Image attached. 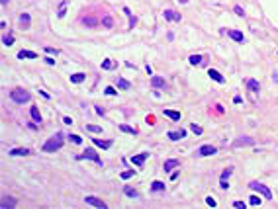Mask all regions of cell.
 Returning a JSON list of instances; mask_svg holds the SVG:
<instances>
[{
  "mask_svg": "<svg viewBox=\"0 0 278 209\" xmlns=\"http://www.w3.org/2000/svg\"><path fill=\"white\" fill-rule=\"evenodd\" d=\"M63 145H65V133L57 131L55 135H51L49 139H47L45 143H43L41 150H45V153H55V150H59Z\"/></svg>",
  "mask_w": 278,
  "mask_h": 209,
  "instance_id": "cell-1",
  "label": "cell"
},
{
  "mask_svg": "<svg viewBox=\"0 0 278 209\" xmlns=\"http://www.w3.org/2000/svg\"><path fill=\"white\" fill-rule=\"evenodd\" d=\"M30 92L27 90H24V88H14L12 92H10V100L14 104H27L30 102Z\"/></svg>",
  "mask_w": 278,
  "mask_h": 209,
  "instance_id": "cell-2",
  "label": "cell"
},
{
  "mask_svg": "<svg viewBox=\"0 0 278 209\" xmlns=\"http://www.w3.org/2000/svg\"><path fill=\"white\" fill-rule=\"evenodd\" d=\"M249 188L255 190L257 193H261L265 199H272V193H270V190L266 188L265 184H261V182H249Z\"/></svg>",
  "mask_w": 278,
  "mask_h": 209,
  "instance_id": "cell-3",
  "label": "cell"
},
{
  "mask_svg": "<svg viewBox=\"0 0 278 209\" xmlns=\"http://www.w3.org/2000/svg\"><path fill=\"white\" fill-rule=\"evenodd\" d=\"M77 158H78V160H82V158H86V160H92V162H96L98 166H102V158H100V154H98L94 149H86L84 153H82V154H78Z\"/></svg>",
  "mask_w": 278,
  "mask_h": 209,
  "instance_id": "cell-4",
  "label": "cell"
},
{
  "mask_svg": "<svg viewBox=\"0 0 278 209\" xmlns=\"http://www.w3.org/2000/svg\"><path fill=\"white\" fill-rule=\"evenodd\" d=\"M84 203L86 205H92V207H98V209H106V201H102L100 197H94V196H86L84 197Z\"/></svg>",
  "mask_w": 278,
  "mask_h": 209,
  "instance_id": "cell-5",
  "label": "cell"
},
{
  "mask_svg": "<svg viewBox=\"0 0 278 209\" xmlns=\"http://www.w3.org/2000/svg\"><path fill=\"white\" fill-rule=\"evenodd\" d=\"M249 145H255V139L253 137H239V139L233 141V147L239 149V147H249Z\"/></svg>",
  "mask_w": 278,
  "mask_h": 209,
  "instance_id": "cell-6",
  "label": "cell"
},
{
  "mask_svg": "<svg viewBox=\"0 0 278 209\" xmlns=\"http://www.w3.org/2000/svg\"><path fill=\"white\" fill-rule=\"evenodd\" d=\"M217 153V149L214 147V145H202L200 149H198V154L200 156H214Z\"/></svg>",
  "mask_w": 278,
  "mask_h": 209,
  "instance_id": "cell-7",
  "label": "cell"
},
{
  "mask_svg": "<svg viewBox=\"0 0 278 209\" xmlns=\"http://www.w3.org/2000/svg\"><path fill=\"white\" fill-rule=\"evenodd\" d=\"M163 16H165L166 21H180V20H182V18H180V14H178V12H174V10H171V8H166V10L163 12Z\"/></svg>",
  "mask_w": 278,
  "mask_h": 209,
  "instance_id": "cell-8",
  "label": "cell"
},
{
  "mask_svg": "<svg viewBox=\"0 0 278 209\" xmlns=\"http://www.w3.org/2000/svg\"><path fill=\"white\" fill-rule=\"evenodd\" d=\"M16 205H18V201L14 199V197H10V196H4L2 201H0V207H2V209H12V207H16Z\"/></svg>",
  "mask_w": 278,
  "mask_h": 209,
  "instance_id": "cell-9",
  "label": "cell"
},
{
  "mask_svg": "<svg viewBox=\"0 0 278 209\" xmlns=\"http://www.w3.org/2000/svg\"><path fill=\"white\" fill-rule=\"evenodd\" d=\"M149 158V153H141V154H135L131 156V164H135V166H143V162Z\"/></svg>",
  "mask_w": 278,
  "mask_h": 209,
  "instance_id": "cell-10",
  "label": "cell"
},
{
  "mask_svg": "<svg viewBox=\"0 0 278 209\" xmlns=\"http://www.w3.org/2000/svg\"><path fill=\"white\" fill-rule=\"evenodd\" d=\"M225 33H227L233 41H237V43H245V35L241 33V31H237V30H227Z\"/></svg>",
  "mask_w": 278,
  "mask_h": 209,
  "instance_id": "cell-11",
  "label": "cell"
},
{
  "mask_svg": "<svg viewBox=\"0 0 278 209\" xmlns=\"http://www.w3.org/2000/svg\"><path fill=\"white\" fill-rule=\"evenodd\" d=\"M176 166H180V160H176V158H169V160H165V164H163L165 172H172Z\"/></svg>",
  "mask_w": 278,
  "mask_h": 209,
  "instance_id": "cell-12",
  "label": "cell"
},
{
  "mask_svg": "<svg viewBox=\"0 0 278 209\" xmlns=\"http://www.w3.org/2000/svg\"><path fill=\"white\" fill-rule=\"evenodd\" d=\"M233 174V168L229 166V168H225L223 172H221V182H219V186H221V188L225 190V188H227V186H229V182H227V178Z\"/></svg>",
  "mask_w": 278,
  "mask_h": 209,
  "instance_id": "cell-13",
  "label": "cell"
},
{
  "mask_svg": "<svg viewBox=\"0 0 278 209\" xmlns=\"http://www.w3.org/2000/svg\"><path fill=\"white\" fill-rule=\"evenodd\" d=\"M37 53L35 51H30V49H22V51L18 53V59H37Z\"/></svg>",
  "mask_w": 278,
  "mask_h": 209,
  "instance_id": "cell-14",
  "label": "cell"
},
{
  "mask_svg": "<svg viewBox=\"0 0 278 209\" xmlns=\"http://www.w3.org/2000/svg\"><path fill=\"white\" fill-rule=\"evenodd\" d=\"M166 86V80L161 76H151V88H165Z\"/></svg>",
  "mask_w": 278,
  "mask_h": 209,
  "instance_id": "cell-15",
  "label": "cell"
},
{
  "mask_svg": "<svg viewBox=\"0 0 278 209\" xmlns=\"http://www.w3.org/2000/svg\"><path fill=\"white\" fill-rule=\"evenodd\" d=\"M245 86H247L251 92H259V90H261V84H259V80H255V78H247V80H245Z\"/></svg>",
  "mask_w": 278,
  "mask_h": 209,
  "instance_id": "cell-16",
  "label": "cell"
},
{
  "mask_svg": "<svg viewBox=\"0 0 278 209\" xmlns=\"http://www.w3.org/2000/svg\"><path fill=\"white\" fill-rule=\"evenodd\" d=\"M208 76L211 78V80H216V82H219V84H223V82H225V78H223L221 74H219V73H217V70H216V69H210V70H208Z\"/></svg>",
  "mask_w": 278,
  "mask_h": 209,
  "instance_id": "cell-17",
  "label": "cell"
},
{
  "mask_svg": "<svg viewBox=\"0 0 278 209\" xmlns=\"http://www.w3.org/2000/svg\"><path fill=\"white\" fill-rule=\"evenodd\" d=\"M30 153H32L30 149H12V150H8L10 156H27Z\"/></svg>",
  "mask_w": 278,
  "mask_h": 209,
  "instance_id": "cell-18",
  "label": "cell"
},
{
  "mask_svg": "<svg viewBox=\"0 0 278 209\" xmlns=\"http://www.w3.org/2000/svg\"><path fill=\"white\" fill-rule=\"evenodd\" d=\"M182 137H186V131L184 129H180V131H169V139L171 141H178Z\"/></svg>",
  "mask_w": 278,
  "mask_h": 209,
  "instance_id": "cell-19",
  "label": "cell"
},
{
  "mask_svg": "<svg viewBox=\"0 0 278 209\" xmlns=\"http://www.w3.org/2000/svg\"><path fill=\"white\" fill-rule=\"evenodd\" d=\"M30 115H32V119L35 121V123H41V113H39V110H37V106H32Z\"/></svg>",
  "mask_w": 278,
  "mask_h": 209,
  "instance_id": "cell-20",
  "label": "cell"
},
{
  "mask_svg": "<svg viewBox=\"0 0 278 209\" xmlns=\"http://www.w3.org/2000/svg\"><path fill=\"white\" fill-rule=\"evenodd\" d=\"M92 143H94V145H96L98 149H110V147H112V141H102V139H92Z\"/></svg>",
  "mask_w": 278,
  "mask_h": 209,
  "instance_id": "cell-21",
  "label": "cell"
},
{
  "mask_svg": "<svg viewBox=\"0 0 278 209\" xmlns=\"http://www.w3.org/2000/svg\"><path fill=\"white\" fill-rule=\"evenodd\" d=\"M123 14H126V16L129 18V27H133V26L137 24V18L133 16V14H131V10L127 8V6H123Z\"/></svg>",
  "mask_w": 278,
  "mask_h": 209,
  "instance_id": "cell-22",
  "label": "cell"
},
{
  "mask_svg": "<svg viewBox=\"0 0 278 209\" xmlns=\"http://www.w3.org/2000/svg\"><path fill=\"white\" fill-rule=\"evenodd\" d=\"M166 117H171L172 121H180V112H174V110H165L163 112Z\"/></svg>",
  "mask_w": 278,
  "mask_h": 209,
  "instance_id": "cell-23",
  "label": "cell"
},
{
  "mask_svg": "<svg viewBox=\"0 0 278 209\" xmlns=\"http://www.w3.org/2000/svg\"><path fill=\"white\" fill-rule=\"evenodd\" d=\"M151 192H165V182H161V180H155V182L151 184Z\"/></svg>",
  "mask_w": 278,
  "mask_h": 209,
  "instance_id": "cell-24",
  "label": "cell"
},
{
  "mask_svg": "<svg viewBox=\"0 0 278 209\" xmlns=\"http://www.w3.org/2000/svg\"><path fill=\"white\" fill-rule=\"evenodd\" d=\"M116 67H118V64H116V61H112V59H104V61H102V69H104V70H112Z\"/></svg>",
  "mask_w": 278,
  "mask_h": 209,
  "instance_id": "cell-25",
  "label": "cell"
},
{
  "mask_svg": "<svg viewBox=\"0 0 278 209\" xmlns=\"http://www.w3.org/2000/svg\"><path fill=\"white\" fill-rule=\"evenodd\" d=\"M116 84H118V88H122V90H129V88H131V84L126 80V78H122V76H118Z\"/></svg>",
  "mask_w": 278,
  "mask_h": 209,
  "instance_id": "cell-26",
  "label": "cell"
},
{
  "mask_svg": "<svg viewBox=\"0 0 278 209\" xmlns=\"http://www.w3.org/2000/svg\"><path fill=\"white\" fill-rule=\"evenodd\" d=\"M84 78H86L84 73H77V74H71V82H72V84H78V82H82Z\"/></svg>",
  "mask_w": 278,
  "mask_h": 209,
  "instance_id": "cell-27",
  "label": "cell"
},
{
  "mask_svg": "<svg viewBox=\"0 0 278 209\" xmlns=\"http://www.w3.org/2000/svg\"><path fill=\"white\" fill-rule=\"evenodd\" d=\"M120 131L129 133V135H137V129H135V127H129V125H126V123H122V125H120Z\"/></svg>",
  "mask_w": 278,
  "mask_h": 209,
  "instance_id": "cell-28",
  "label": "cell"
},
{
  "mask_svg": "<svg viewBox=\"0 0 278 209\" xmlns=\"http://www.w3.org/2000/svg\"><path fill=\"white\" fill-rule=\"evenodd\" d=\"M123 193H126L127 197H133V199H135V197H139V193H137L133 188H131V186H126V188H123Z\"/></svg>",
  "mask_w": 278,
  "mask_h": 209,
  "instance_id": "cell-29",
  "label": "cell"
},
{
  "mask_svg": "<svg viewBox=\"0 0 278 209\" xmlns=\"http://www.w3.org/2000/svg\"><path fill=\"white\" fill-rule=\"evenodd\" d=\"M20 24L22 27H30V14H20Z\"/></svg>",
  "mask_w": 278,
  "mask_h": 209,
  "instance_id": "cell-30",
  "label": "cell"
},
{
  "mask_svg": "<svg viewBox=\"0 0 278 209\" xmlns=\"http://www.w3.org/2000/svg\"><path fill=\"white\" fill-rule=\"evenodd\" d=\"M190 64H194V67H198V64H202L204 63V59H202V55H192V57H190Z\"/></svg>",
  "mask_w": 278,
  "mask_h": 209,
  "instance_id": "cell-31",
  "label": "cell"
},
{
  "mask_svg": "<svg viewBox=\"0 0 278 209\" xmlns=\"http://www.w3.org/2000/svg\"><path fill=\"white\" fill-rule=\"evenodd\" d=\"M102 26H104V27H112L114 26V18L108 16V14H106V16H102Z\"/></svg>",
  "mask_w": 278,
  "mask_h": 209,
  "instance_id": "cell-32",
  "label": "cell"
},
{
  "mask_svg": "<svg viewBox=\"0 0 278 209\" xmlns=\"http://www.w3.org/2000/svg\"><path fill=\"white\" fill-rule=\"evenodd\" d=\"M2 43H4L6 47H10L12 43H14V35H12V33H6V35H2Z\"/></svg>",
  "mask_w": 278,
  "mask_h": 209,
  "instance_id": "cell-33",
  "label": "cell"
},
{
  "mask_svg": "<svg viewBox=\"0 0 278 209\" xmlns=\"http://www.w3.org/2000/svg\"><path fill=\"white\" fill-rule=\"evenodd\" d=\"M65 14H67V2H61L59 10H57V16H59V18H63Z\"/></svg>",
  "mask_w": 278,
  "mask_h": 209,
  "instance_id": "cell-34",
  "label": "cell"
},
{
  "mask_svg": "<svg viewBox=\"0 0 278 209\" xmlns=\"http://www.w3.org/2000/svg\"><path fill=\"white\" fill-rule=\"evenodd\" d=\"M133 176H135V172H133V170H126V172H122V174H120L122 180H129V178H133Z\"/></svg>",
  "mask_w": 278,
  "mask_h": 209,
  "instance_id": "cell-35",
  "label": "cell"
},
{
  "mask_svg": "<svg viewBox=\"0 0 278 209\" xmlns=\"http://www.w3.org/2000/svg\"><path fill=\"white\" fill-rule=\"evenodd\" d=\"M69 141L72 143V145H80V143H82V139H80L78 135H72V133L69 135Z\"/></svg>",
  "mask_w": 278,
  "mask_h": 209,
  "instance_id": "cell-36",
  "label": "cell"
},
{
  "mask_svg": "<svg viewBox=\"0 0 278 209\" xmlns=\"http://www.w3.org/2000/svg\"><path fill=\"white\" fill-rule=\"evenodd\" d=\"M86 131H90V133H102V127L100 125H86Z\"/></svg>",
  "mask_w": 278,
  "mask_h": 209,
  "instance_id": "cell-37",
  "label": "cell"
},
{
  "mask_svg": "<svg viewBox=\"0 0 278 209\" xmlns=\"http://www.w3.org/2000/svg\"><path fill=\"white\" fill-rule=\"evenodd\" d=\"M190 129H192V133H194V135H202V133H204V129H202L200 125H196V123L190 125Z\"/></svg>",
  "mask_w": 278,
  "mask_h": 209,
  "instance_id": "cell-38",
  "label": "cell"
},
{
  "mask_svg": "<svg viewBox=\"0 0 278 209\" xmlns=\"http://www.w3.org/2000/svg\"><path fill=\"white\" fill-rule=\"evenodd\" d=\"M104 94L106 96H116V94H118V90L112 88V86H108V88H104Z\"/></svg>",
  "mask_w": 278,
  "mask_h": 209,
  "instance_id": "cell-39",
  "label": "cell"
},
{
  "mask_svg": "<svg viewBox=\"0 0 278 209\" xmlns=\"http://www.w3.org/2000/svg\"><path fill=\"white\" fill-rule=\"evenodd\" d=\"M84 24H88V27H94L98 24V20L96 18H84Z\"/></svg>",
  "mask_w": 278,
  "mask_h": 209,
  "instance_id": "cell-40",
  "label": "cell"
},
{
  "mask_svg": "<svg viewBox=\"0 0 278 209\" xmlns=\"http://www.w3.org/2000/svg\"><path fill=\"white\" fill-rule=\"evenodd\" d=\"M249 203H251V205H261V197L259 196H251V197H249Z\"/></svg>",
  "mask_w": 278,
  "mask_h": 209,
  "instance_id": "cell-41",
  "label": "cell"
},
{
  "mask_svg": "<svg viewBox=\"0 0 278 209\" xmlns=\"http://www.w3.org/2000/svg\"><path fill=\"white\" fill-rule=\"evenodd\" d=\"M45 53H49V55H59V49H55V47H45Z\"/></svg>",
  "mask_w": 278,
  "mask_h": 209,
  "instance_id": "cell-42",
  "label": "cell"
},
{
  "mask_svg": "<svg viewBox=\"0 0 278 209\" xmlns=\"http://www.w3.org/2000/svg\"><path fill=\"white\" fill-rule=\"evenodd\" d=\"M233 12H235L237 16H245V10L241 8V6H235V8H233Z\"/></svg>",
  "mask_w": 278,
  "mask_h": 209,
  "instance_id": "cell-43",
  "label": "cell"
},
{
  "mask_svg": "<svg viewBox=\"0 0 278 209\" xmlns=\"http://www.w3.org/2000/svg\"><path fill=\"white\" fill-rule=\"evenodd\" d=\"M233 207L235 209H245V203L243 201H233Z\"/></svg>",
  "mask_w": 278,
  "mask_h": 209,
  "instance_id": "cell-44",
  "label": "cell"
},
{
  "mask_svg": "<svg viewBox=\"0 0 278 209\" xmlns=\"http://www.w3.org/2000/svg\"><path fill=\"white\" fill-rule=\"evenodd\" d=\"M206 203H208V205H210V207H216V205H217V203H216V199H214V197H206Z\"/></svg>",
  "mask_w": 278,
  "mask_h": 209,
  "instance_id": "cell-45",
  "label": "cell"
},
{
  "mask_svg": "<svg viewBox=\"0 0 278 209\" xmlns=\"http://www.w3.org/2000/svg\"><path fill=\"white\" fill-rule=\"evenodd\" d=\"M145 121H147V125H153V123H155V117H153V115L149 113L147 117H145Z\"/></svg>",
  "mask_w": 278,
  "mask_h": 209,
  "instance_id": "cell-46",
  "label": "cell"
},
{
  "mask_svg": "<svg viewBox=\"0 0 278 209\" xmlns=\"http://www.w3.org/2000/svg\"><path fill=\"white\" fill-rule=\"evenodd\" d=\"M63 123H65V125H71V123H72V119L69 117V115H65V117H63Z\"/></svg>",
  "mask_w": 278,
  "mask_h": 209,
  "instance_id": "cell-47",
  "label": "cell"
},
{
  "mask_svg": "<svg viewBox=\"0 0 278 209\" xmlns=\"http://www.w3.org/2000/svg\"><path fill=\"white\" fill-rule=\"evenodd\" d=\"M94 110H96V113H98V115H104V107H100V106H96V107H94Z\"/></svg>",
  "mask_w": 278,
  "mask_h": 209,
  "instance_id": "cell-48",
  "label": "cell"
},
{
  "mask_svg": "<svg viewBox=\"0 0 278 209\" xmlns=\"http://www.w3.org/2000/svg\"><path fill=\"white\" fill-rule=\"evenodd\" d=\"M45 63H47V64H55V61L51 59V57H45Z\"/></svg>",
  "mask_w": 278,
  "mask_h": 209,
  "instance_id": "cell-49",
  "label": "cell"
},
{
  "mask_svg": "<svg viewBox=\"0 0 278 209\" xmlns=\"http://www.w3.org/2000/svg\"><path fill=\"white\" fill-rule=\"evenodd\" d=\"M233 102H235V104H241L243 100H241V96H235V98H233Z\"/></svg>",
  "mask_w": 278,
  "mask_h": 209,
  "instance_id": "cell-50",
  "label": "cell"
},
{
  "mask_svg": "<svg viewBox=\"0 0 278 209\" xmlns=\"http://www.w3.org/2000/svg\"><path fill=\"white\" fill-rule=\"evenodd\" d=\"M0 2H2V6H6V4H8V0H0Z\"/></svg>",
  "mask_w": 278,
  "mask_h": 209,
  "instance_id": "cell-51",
  "label": "cell"
},
{
  "mask_svg": "<svg viewBox=\"0 0 278 209\" xmlns=\"http://www.w3.org/2000/svg\"><path fill=\"white\" fill-rule=\"evenodd\" d=\"M178 2H182V4H186V2H188V0H178Z\"/></svg>",
  "mask_w": 278,
  "mask_h": 209,
  "instance_id": "cell-52",
  "label": "cell"
}]
</instances>
